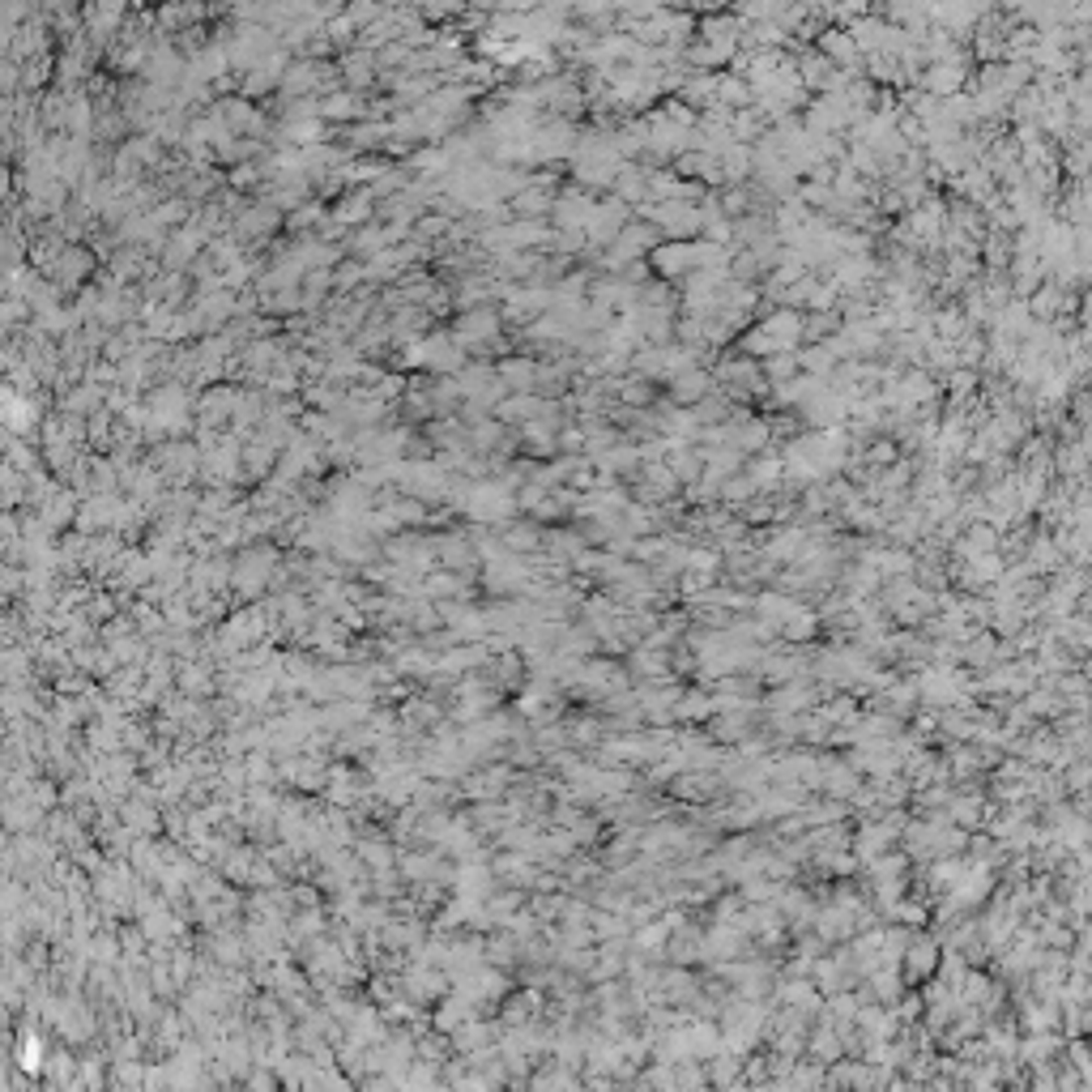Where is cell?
Instances as JSON below:
<instances>
[{"mask_svg":"<svg viewBox=\"0 0 1092 1092\" xmlns=\"http://www.w3.org/2000/svg\"><path fill=\"white\" fill-rule=\"evenodd\" d=\"M704 389H708V376L704 372H687V376L674 380V397H678V402H691V397H700Z\"/></svg>","mask_w":1092,"mask_h":1092,"instance_id":"obj_1","label":"cell"}]
</instances>
